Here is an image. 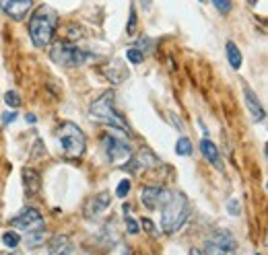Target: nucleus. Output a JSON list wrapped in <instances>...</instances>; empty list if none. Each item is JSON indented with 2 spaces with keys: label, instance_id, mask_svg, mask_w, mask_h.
<instances>
[{
  "label": "nucleus",
  "instance_id": "31",
  "mask_svg": "<svg viewBox=\"0 0 268 255\" xmlns=\"http://www.w3.org/2000/svg\"><path fill=\"white\" fill-rule=\"evenodd\" d=\"M25 120H27L29 124H35V122H37V118H35L33 114H27V116H25Z\"/></svg>",
  "mask_w": 268,
  "mask_h": 255
},
{
  "label": "nucleus",
  "instance_id": "19",
  "mask_svg": "<svg viewBox=\"0 0 268 255\" xmlns=\"http://www.w3.org/2000/svg\"><path fill=\"white\" fill-rule=\"evenodd\" d=\"M210 3H212V7L217 9L221 15H229L231 9H233V3H231V0H210Z\"/></svg>",
  "mask_w": 268,
  "mask_h": 255
},
{
  "label": "nucleus",
  "instance_id": "6",
  "mask_svg": "<svg viewBox=\"0 0 268 255\" xmlns=\"http://www.w3.org/2000/svg\"><path fill=\"white\" fill-rule=\"evenodd\" d=\"M112 130L114 132H105L101 136V146L105 152V159L110 163H116V161H122L124 157L130 155V146L124 140V136H128V134H124L122 130H116V128H112Z\"/></svg>",
  "mask_w": 268,
  "mask_h": 255
},
{
  "label": "nucleus",
  "instance_id": "7",
  "mask_svg": "<svg viewBox=\"0 0 268 255\" xmlns=\"http://www.w3.org/2000/svg\"><path fill=\"white\" fill-rule=\"evenodd\" d=\"M235 247L237 243L231 233L219 231L206 241V255H235Z\"/></svg>",
  "mask_w": 268,
  "mask_h": 255
},
{
  "label": "nucleus",
  "instance_id": "11",
  "mask_svg": "<svg viewBox=\"0 0 268 255\" xmlns=\"http://www.w3.org/2000/svg\"><path fill=\"white\" fill-rule=\"evenodd\" d=\"M31 7H33V0H0V9L17 21L25 19Z\"/></svg>",
  "mask_w": 268,
  "mask_h": 255
},
{
  "label": "nucleus",
  "instance_id": "12",
  "mask_svg": "<svg viewBox=\"0 0 268 255\" xmlns=\"http://www.w3.org/2000/svg\"><path fill=\"white\" fill-rule=\"evenodd\" d=\"M112 204V195H110V191H101L99 195H95V197H91V200H87V204H85V216H99L107 206Z\"/></svg>",
  "mask_w": 268,
  "mask_h": 255
},
{
  "label": "nucleus",
  "instance_id": "26",
  "mask_svg": "<svg viewBox=\"0 0 268 255\" xmlns=\"http://www.w3.org/2000/svg\"><path fill=\"white\" fill-rule=\"evenodd\" d=\"M126 226H128V233H130V235H136V233H138V222L132 220L130 216H126Z\"/></svg>",
  "mask_w": 268,
  "mask_h": 255
},
{
  "label": "nucleus",
  "instance_id": "24",
  "mask_svg": "<svg viewBox=\"0 0 268 255\" xmlns=\"http://www.w3.org/2000/svg\"><path fill=\"white\" fill-rule=\"evenodd\" d=\"M130 189H132V181H130V179H122V181L118 183L116 195H118V197H126V195L130 193Z\"/></svg>",
  "mask_w": 268,
  "mask_h": 255
},
{
  "label": "nucleus",
  "instance_id": "32",
  "mask_svg": "<svg viewBox=\"0 0 268 255\" xmlns=\"http://www.w3.org/2000/svg\"><path fill=\"white\" fill-rule=\"evenodd\" d=\"M190 255H204L200 249H190Z\"/></svg>",
  "mask_w": 268,
  "mask_h": 255
},
{
  "label": "nucleus",
  "instance_id": "16",
  "mask_svg": "<svg viewBox=\"0 0 268 255\" xmlns=\"http://www.w3.org/2000/svg\"><path fill=\"white\" fill-rule=\"evenodd\" d=\"M66 247H68V237H66V235H54L52 241L47 243V251H50L52 255H58V253L64 251Z\"/></svg>",
  "mask_w": 268,
  "mask_h": 255
},
{
  "label": "nucleus",
  "instance_id": "9",
  "mask_svg": "<svg viewBox=\"0 0 268 255\" xmlns=\"http://www.w3.org/2000/svg\"><path fill=\"white\" fill-rule=\"evenodd\" d=\"M169 195H172V191H167L165 187H157V185H147L140 189V202L149 210L161 208L169 200Z\"/></svg>",
  "mask_w": 268,
  "mask_h": 255
},
{
  "label": "nucleus",
  "instance_id": "35",
  "mask_svg": "<svg viewBox=\"0 0 268 255\" xmlns=\"http://www.w3.org/2000/svg\"><path fill=\"white\" fill-rule=\"evenodd\" d=\"M256 255H260V253H256Z\"/></svg>",
  "mask_w": 268,
  "mask_h": 255
},
{
  "label": "nucleus",
  "instance_id": "25",
  "mask_svg": "<svg viewBox=\"0 0 268 255\" xmlns=\"http://www.w3.org/2000/svg\"><path fill=\"white\" fill-rule=\"evenodd\" d=\"M153 47H155V41L153 39H149V37H142L140 41H138V45H136V49L144 56V52H153Z\"/></svg>",
  "mask_w": 268,
  "mask_h": 255
},
{
  "label": "nucleus",
  "instance_id": "2",
  "mask_svg": "<svg viewBox=\"0 0 268 255\" xmlns=\"http://www.w3.org/2000/svg\"><path fill=\"white\" fill-rule=\"evenodd\" d=\"M89 116H91V120H95V122H99L103 126H110V128L122 130L124 134H130L128 132V124L124 122V118L114 107V93L112 91H105L99 99L93 101L91 107H89Z\"/></svg>",
  "mask_w": 268,
  "mask_h": 255
},
{
  "label": "nucleus",
  "instance_id": "20",
  "mask_svg": "<svg viewBox=\"0 0 268 255\" xmlns=\"http://www.w3.org/2000/svg\"><path fill=\"white\" fill-rule=\"evenodd\" d=\"M5 103H7L9 107H13V109L21 107V97H19V93H17V91H9V93H5Z\"/></svg>",
  "mask_w": 268,
  "mask_h": 255
},
{
  "label": "nucleus",
  "instance_id": "23",
  "mask_svg": "<svg viewBox=\"0 0 268 255\" xmlns=\"http://www.w3.org/2000/svg\"><path fill=\"white\" fill-rule=\"evenodd\" d=\"M126 58H128L130 64H140V62L144 60V56L138 52L136 47H128V49H126Z\"/></svg>",
  "mask_w": 268,
  "mask_h": 255
},
{
  "label": "nucleus",
  "instance_id": "29",
  "mask_svg": "<svg viewBox=\"0 0 268 255\" xmlns=\"http://www.w3.org/2000/svg\"><path fill=\"white\" fill-rule=\"evenodd\" d=\"M142 226H144V229H147V231H149V233H151L153 237L157 235V229H155V224H153V222H151L149 218H142Z\"/></svg>",
  "mask_w": 268,
  "mask_h": 255
},
{
  "label": "nucleus",
  "instance_id": "10",
  "mask_svg": "<svg viewBox=\"0 0 268 255\" xmlns=\"http://www.w3.org/2000/svg\"><path fill=\"white\" fill-rule=\"evenodd\" d=\"M157 165H159V159L153 155L151 150L142 148L140 152H136V155H132V157H130V161L126 163V167H124V169H128L130 173H140V171H147V169L157 167Z\"/></svg>",
  "mask_w": 268,
  "mask_h": 255
},
{
  "label": "nucleus",
  "instance_id": "22",
  "mask_svg": "<svg viewBox=\"0 0 268 255\" xmlns=\"http://www.w3.org/2000/svg\"><path fill=\"white\" fill-rule=\"evenodd\" d=\"M136 9L134 5L130 7V17H128V25H126V35H134L136 33Z\"/></svg>",
  "mask_w": 268,
  "mask_h": 255
},
{
  "label": "nucleus",
  "instance_id": "13",
  "mask_svg": "<svg viewBox=\"0 0 268 255\" xmlns=\"http://www.w3.org/2000/svg\"><path fill=\"white\" fill-rule=\"evenodd\" d=\"M243 97H246V105H248V109H250L252 118H254V120H258V122H262V120L266 118V114H264V107L260 105V101H258L256 93H254V91H252L248 84H243Z\"/></svg>",
  "mask_w": 268,
  "mask_h": 255
},
{
  "label": "nucleus",
  "instance_id": "30",
  "mask_svg": "<svg viewBox=\"0 0 268 255\" xmlns=\"http://www.w3.org/2000/svg\"><path fill=\"white\" fill-rule=\"evenodd\" d=\"M140 5H142V9H144V11H149V9L153 7V0H140Z\"/></svg>",
  "mask_w": 268,
  "mask_h": 255
},
{
  "label": "nucleus",
  "instance_id": "5",
  "mask_svg": "<svg viewBox=\"0 0 268 255\" xmlns=\"http://www.w3.org/2000/svg\"><path fill=\"white\" fill-rule=\"evenodd\" d=\"M50 58L60 64V66H66V68H75V66H83L87 60L95 58L93 54L85 52V49L77 47L75 43H70L68 39H62V41H56L50 49Z\"/></svg>",
  "mask_w": 268,
  "mask_h": 255
},
{
  "label": "nucleus",
  "instance_id": "27",
  "mask_svg": "<svg viewBox=\"0 0 268 255\" xmlns=\"http://www.w3.org/2000/svg\"><path fill=\"white\" fill-rule=\"evenodd\" d=\"M227 208H229V212L233 214V216H237L239 214V202L233 197V200H229V204H227Z\"/></svg>",
  "mask_w": 268,
  "mask_h": 255
},
{
  "label": "nucleus",
  "instance_id": "33",
  "mask_svg": "<svg viewBox=\"0 0 268 255\" xmlns=\"http://www.w3.org/2000/svg\"><path fill=\"white\" fill-rule=\"evenodd\" d=\"M248 3H250V5H256V3H258V0H248Z\"/></svg>",
  "mask_w": 268,
  "mask_h": 255
},
{
  "label": "nucleus",
  "instance_id": "8",
  "mask_svg": "<svg viewBox=\"0 0 268 255\" xmlns=\"http://www.w3.org/2000/svg\"><path fill=\"white\" fill-rule=\"evenodd\" d=\"M11 224H13L15 229L25 231L27 235H33V233H37V231H43V226H45L43 216H41L39 210H35V208L23 210L19 216H15V218L11 220Z\"/></svg>",
  "mask_w": 268,
  "mask_h": 255
},
{
  "label": "nucleus",
  "instance_id": "1",
  "mask_svg": "<svg viewBox=\"0 0 268 255\" xmlns=\"http://www.w3.org/2000/svg\"><path fill=\"white\" fill-rule=\"evenodd\" d=\"M58 25V13L47 5H41L29 17V37L35 47H47L54 39Z\"/></svg>",
  "mask_w": 268,
  "mask_h": 255
},
{
  "label": "nucleus",
  "instance_id": "17",
  "mask_svg": "<svg viewBox=\"0 0 268 255\" xmlns=\"http://www.w3.org/2000/svg\"><path fill=\"white\" fill-rule=\"evenodd\" d=\"M227 58H229V64L233 70L241 68V52L237 49V45L233 41H227Z\"/></svg>",
  "mask_w": 268,
  "mask_h": 255
},
{
  "label": "nucleus",
  "instance_id": "28",
  "mask_svg": "<svg viewBox=\"0 0 268 255\" xmlns=\"http://www.w3.org/2000/svg\"><path fill=\"white\" fill-rule=\"evenodd\" d=\"M15 120H17V114H15V111H7V114L3 116V124H5V126H7V124H13Z\"/></svg>",
  "mask_w": 268,
  "mask_h": 255
},
{
  "label": "nucleus",
  "instance_id": "15",
  "mask_svg": "<svg viewBox=\"0 0 268 255\" xmlns=\"http://www.w3.org/2000/svg\"><path fill=\"white\" fill-rule=\"evenodd\" d=\"M200 152L204 155L206 161H210L212 165H219V150H217V146H214L208 138H202V140H200Z\"/></svg>",
  "mask_w": 268,
  "mask_h": 255
},
{
  "label": "nucleus",
  "instance_id": "18",
  "mask_svg": "<svg viewBox=\"0 0 268 255\" xmlns=\"http://www.w3.org/2000/svg\"><path fill=\"white\" fill-rule=\"evenodd\" d=\"M192 140L190 138H186V136H182L178 142H176V152L180 157H190L192 155Z\"/></svg>",
  "mask_w": 268,
  "mask_h": 255
},
{
  "label": "nucleus",
  "instance_id": "3",
  "mask_svg": "<svg viewBox=\"0 0 268 255\" xmlns=\"http://www.w3.org/2000/svg\"><path fill=\"white\" fill-rule=\"evenodd\" d=\"M161 226L167 235L180 231V226L188 220V214H190V204L186 200L184 193H174L169 195V200L161 206Z\"/></svg>",
  "mask_w": 268,
  "mask_h": 255
},
{
  "label": "nucleus",
  "instance_id": "34",
  "mask_svg": "<svg viewBox=\"0 0 268 255\" xmlns=\"http://www.w3.org/2000/svg\"><path fill=\"white\" fill-rule=\"evenodd\" d=\"M11 255H17V253H11Z\"/></svg>",
  "mask_w": 268,
  "mask_h": 255
},
{
  "label": "nucleus",
  "instance_id": "21",
  "mask_svg": "<svg viewBox=\"0 0 268 255\" xmlns=\"http://www.w3.org/2000/svg\"><path fill=\"white\" fill-rule=\"evenodd\" d=\"M3 243L7 245V247H11V249H15L19 243H21V237L15 233V231H9V233H5L3 235Z\"/></svg>",
  "mask_w": 268,
  "mask_h": 255
},
{
  "label": "nucleus",
  "instance_id": "36",
  "mask_svg": "<svg viewBox=\"0 0 268 255\" xmlns=\"http://www.w3.org/2000/svg\"><path fill=\"white\" fill-rule=\"evenodd\" d=\"M200 3H202V0H200Z\"/></svg>",
  "mask_w": 268,
  "mask_h": 255
},
{
  "label": "nucleus",
  "instance_id": "14",
  "mask_svg": "<svg viewBox=\"0 0 268 255\" xmlns=\"http://www.w3.org/2000/svg\"><path fill=\"white\" fill-rule=\"evenodd\" d=\"M23 183H25V191L27 195H35L41 189V177L35 169H23Z\"/></svg>",
  "mask_w": 268,
  "mask_h": 255
},
{
  "label": "nucleus",
  "instance_id": "4",
  "mask_svg": "<svg viewBox=\"0 0 268 255\" xmlns=\"http://www.w3.org/2000/svg\"><path fill=\"white\" fill-rule=\"evenodd\" d=\"M56 136H58V142H60V148H62V155L66 159H81L85 155L87 140H85L83 130L77 124H72V122L60 124Z\"/></svg>",
  "mask_w": 268,
  "mask_h": 255
}]
</instances>
